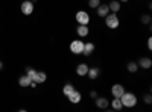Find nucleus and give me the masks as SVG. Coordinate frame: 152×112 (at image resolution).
<instances>
[{
  "instance_id": "f257e3e1",
  "label": "nucleus",
  "mask_w": 152,
  "mask_h": 112,
  "mask_svg": "<svg viewBox=\"0 0 152 112\" xmlns=\"http://www.w3.org/2000/svg\"><path fill=\"white\" fill-rule=\"evenodd\" d=\"M120 102H122L123 108L131 109V108H135V106H137L138 98H137V95H135L134 92H128V91H125V92L120 95Z\"/></svg>"
},
{
  "instance_id": "f03ea898",
  "label": "nucleus",
  "mask_w": 152,
  "mask_h": 112,
  "mask_svg": "<svg viewBox=\"0 0 152 112\" xmlns=\"http://www.w3.org/2000/svg\"><path fill=\"white\" fill-rule=\"evenodd\" d=\"M104 20H105V24H107L108 29H117L119 24H120V20H119L117 14H114V12H110L107 17H104Z\"/></svg>"
},
{
  "instance_id": "7ed1b4c3",
  "label": "nucleus",
  "mask_w": 152,
  "mask_h": 112,
  "mask_svg": "<svg viewBox=\"0 0 152 112\" xmlns=\"http://www.w3.org/2000/svg\"><path fill=\"white\" fill-rule=\"evenodd\" d=\"M82 50H84V41L81 38H76L70 43V52L73 55H82Z\"/></svg>"
},
{
  "instance_id": "20e7f679",
  "label": "nucleus",
  "mask_w": 152,
  "mask_h": 112,
  "mask_svg": "<svg viewBox=\"0 0 152 112\" xmlns=\"http://www.w3.org/2000/svg\"><path fill=\"white\" fill-rule=\"evenodd\" d=\"M75 18H76V23H78V24H90V20H91L90 18V14H88L87 11H84V9L76 12Z\"/></svg>"
},
{
  "instance_id": "39448f33",
  "label": "nucleus",
  "mask_w": 152,
  "mask_h": 112,
  "mask_svg": "<svg viewBox=\"0 0 152 112\" xmlns=\"http://www.w3.org/2000/svg\"><path fill=\"white\" fill-rule=\"evenodd\" d=\"M20 11L23 15H32L34 14V2L32 0H24V2H21Z\"/></svg>"
},
{
  "instance_id": "423d86ee",
  "label": "nucleus",
  "mask_w": 152,
  "mask_h": 112,
  "mask_svg": "<svg viewBox=\"0 0 152 112\" xmlns=\"http://www.w3.org/2000/svg\"><path fill=\"white\" fill-rule=\"evenodd\" d=\"M67 98H69V102H70L72 105H78V103L82 102V94H81L78 90H73V91L67 95Z\"/></svg>"
},
{
  "instance_id": "0eeeda50",
  "label": "nucleus",
  "mask_w": 152,
  "mask_h": 112,
  "mask_svg": "<svg viewBox=\"0 0 152 112\" xmlns=\"http://www.w3.org/2000/svg\"><path fill=\"white\" fill-rule=\"evenodd\" d=\"M76 33H78L79 38H87V36L90 35V27H88V24H78Z\"/></svg>"
},
{
  "instance_id": "6e6552de",
  "label": "nucleus",
  "mask_w": 152,
  "mask_h": 112,
  "mask_svg": "<svg viewBox=\"0 0 152 112\" xmlns=\"http://www.w3.org/2000/svg\"><path fill=\"white\" fill-rule=\"evenodd\" d=\"M125 92V86L122 85V83H114L113 86H111V94H113V97H117V98H120V95Z\"/></svg>"
},
{
  "instance_id": "1a4fd4ad",
  "label": "nucleus",
  "mask_w": 152,
  "mask_h": 112,
  "mask_svg": "<svg viewBox=\"0 0 152 112\" xmlns=\"http://www.w3.org/2000/svg\"><path fill=\"white\" fill-rule=\"evenodd\" d=\"M137 65H138V68L149 70V68L152 67V59H151V58H148V56H143V58H140V59H138Z\"/></svg>"
},
{
  "instance_id": "9d476101",
  "label": "nucleus",
  "mask_w": 152,
  "mask_h": 112,
  "mask_svg": "<svg viewBox=\"0 0 152 112\" xmlns=\"http://www.w3.org/2000/svg\"><path fill=\"white\" fill-rule=\"evenodd\" d=\"M94 50H96L94 43H91V41L84 43V50H82V55H84V56H91V55L94 53Z\"/></svg>"
},
{
  "instance_id": "9b49d317",
  "label": "nucleus",
  "mask_w": 152,
  "mask_h": 112,
  "mask_svg": "<svg viewBox=\"0 0 152 112\" xmlns=\"http://www.w3.org/2000/svg\"><path fill=\"white\" fill-rule=\"evenodd\" d=\"M94 105L99 108V109H107L108 106H110V100H108V98L107 97H96L94 98Z\"/></svg>"
},
{
  "instance_id": "f8f14e48",
  "label": "nucleus",
  "mask_w": 152,
  "mask_h": 112,
  "mask_svg": "<svg viewBox=\"0 0 152 112\" xmlns=\"http://www.w3.org/2000/svg\"><path fill=\"white\" fill-rule=\"evenodd\" d=\"M88 67L85 62H81V64H78V67H76V74H78L79 77H84V76H87V73H88Z\"/></svg>"
},
{
  "instance_id": "ddd939ff",
  "label": "nucleus",
  "mask_w": 152,
  "mask_h": 112,
  "mask_svg": "<svg viewBox=\"0 0 152 112\" xmlns=\"http://www.w3.org/2000/svg\"><path fill=\"white\" fill-rule=\"evenodd\" d=\"M96 12H97V15L99 17H107L108 14H110V8H108V5H104V3H100L97 8H96Z\"/></svg>"
},
{
  "instance_id": "4468645a",
  "label": "nucleus",
  "mask_w": 152,
  "mask_h": 112,
  "mask_svg": "<svg viewBox=\"0 0 152 112\" xmlns=\"http://www.w3.org/2000/svg\"><path fill=\"white\" fill-rule=\"evenodd\" d=\"M31 83H32V80H31V77L28 76V74H23V76L18 77V85L21 86V88H28V86H31Z\"/></svg>"
},
{
  "instance_id": "2eb2a0df",
  "label": "nucleus",
  "mask_w": 152,
  "mask_h": 112,
  "mask_svg": "<svg viewBox=\"0 0 152 112\" xmlns=\"http://www.w3.org/2000/svg\"><path fill=\"white\" fill-rule=\"evenodd\" d=\"M99 74H100V70L97 67H91V68H88V73H87V77L90 79V80H96L99 77Z\"/></svg>"
},
{
  "instance_id": "dca6fc26",
  "label": "nucleus",
  "mask_w": 152,
  "mask_h": 112,
  "mask_svg": "<svg viewBox=\"0 0 152 112\" xmlns=\"http://www.w3.org/2000/svg\"><path fill=\"white\" fill-rule=\"evenodd\" d=\"M108 8H110V12H114V14H117V12L120 11V8H122V5H120L119 0H111L110 5H108Z\"/></svg>"
},
{
  "instance_id": "f3484780",
  "label": "nucleus",
  "mask_w": 152,
  "mask_h": 112,
  "mask_svg": "<svg viewBox=\"0 0 152 112\" xmlns=\"http://www.w3.org/2000/svg\"><path fill=\"white\" fill-rule=\"evenodd\" d=\"M46 80H47V74L44 71H37V76H35L34 82L38 85V83H44Z\"/></svg>"
},
{
  "instance_id": "a211bd4d",
  "label": "nucleus",
  "mask_w": 152,
  "mask_h": 112,
  "mask_svg": "<svg viewBox=\"0 0 152 112\" xmlns=\"http://www.w3.org/2000/svg\"><path fill=\"white\" fill-rule=\"evenodd\" d=\"M110 106H111L114 111H120V109H123V105H122V102H120V98H117V97H114L113 100L110 102Z\"/></svg>"
},
{
  "instance_id": "6ab92c4d",
  "label": "nucleus",
  "mask_w": 152,
  "mask_h": 112,
  "mask_svg": "<svg viewBox=\"0 0 152 112\" xmlns=\"http://www.w3.org/2000/svg\"><path fill=\"white\" fill-rule=\"evenodd\" d=\"M73 90H75L73 83H66L64 86H62V94H64V95L67 97V95H69V94H70V92H72Z\"/></svg>"
},
{
  "instance_id": "aec40b11",
  "label": "nucleus",
  "mask_w": 152,
  "mask_h": 112,
  "mask_svg": "<svg viewBox=\"0 0 152 112\" xmlns=\"http://www.w3.org/2000/svg\"><path fill=\"white\" fill-rule=\"evenodd\" d=\"M126 70H128L129 73H137V70H138V65H137V62H134V61L128 62V65H126Z\"/></svg>"
},
{
  "instance_id": "412c9836",
  "label": "nucleus",
  "mask_w": 152,
  "mask_h": 112,
  "mask_svg": "<svg viewBox=\"0 0 152 112\" xmlns=\"http://www.w3.org/2000/svg\"><path fill=\"white\" fill-rule=\"evenodd\" d=\"M26 74L31 77V80H34L35 76H37V70H34L32 67H28V68H26Z\"/></svg>"
},
{
  "instance_id": "4be33fe9",
  "label": "nucleus",
  "mask_w": 152,
  "mask_h": 112,
  "mask_svg": "<svg viewBox=\"0 0 152 112\" xmlns=\"http://www.w3.org/2000/svg\"><path fill=\"white\" fill-rule=\"evenodd\" d=\"M99 5H100V0H88V6L91 9H96Z\"/></svg>"
},
{
  "instance_id": "5701e85b",
  "label": "nucleus",
  "mask_w": 152,
  "mask_h": 112,
  "mask_svg": "<svg viewBox=\"0 0 152 112\" xmlns=\"http://www.w3.org/2000/svg\"><path fill=\"white\" fill-rule=\"evenodd\" d=\"M140 21H142L143 24H149V23H151V15H149V14H145V15H142Z\"/></svg>"
},
{
  "instance_id": "b1692460",
  "label": "nucleus",
  "mask_w": 152,
  "mask_h": 112,
  "mask_svg": "<svg viewBox=\"0 0 152 112\" xmlns=\"http://www.w3.org/2000/svg\"><path fill=\"white\" fill-rule=\"evenodd\" d=\"M143 100H145L146 105H151V103H152V95H151V94H146V95L143 97Z\"/></svg>"
},
{
  "instance_id": "393cba45",
  "label": "nucleus",
  "mask_w": 152,
  "mask_h": 112,
  "mask_svg": "<svg viewBox=\"0 0 152 112\" xmlns=\"http://www.w3.org/2000/svg\"><path fill=\"white\" fill-rule=\"evenodd\" d=\"M148 50H152V38H148Z\"/></svg>"
},
{
  "instance_id": "a878e982",
  "label": "nucleus",
  "mask_w": 152,
  "mask_h": 112,
  "mask_svg": "<svg viewBox=\"0 0 152 112\" xmlns=\"http://www.w3.org/2000/svg\"><path fill=\"white\" fill-rule=\"evenodd\" d=\"M90 97H91V98H96V97H97V92H96V91H91V92H90Z\"/></svg>"
},
{
  "instance_id": "bb28decb",
  "label": "nucleus",
  "mask_w": 152,
  "mask_h": 112,
  "mask_svg": "<svg viewBox=\"0 0 152 112\" xmlns=\"http://www.w3.org/2000/svg\"><path fill=\"white\" fill-rule=\"evenodd\" d=\"M120 3H126V2H129V0H119Z\"/></svg>"
},
{
  "instance_id": "cd10ccee",
  "label": "nucleus",
  "mask_w": 152,
  "mask_h": 112,
  "mask_svg": "<svg viewBox=\"0 0 152 112\" xmlns=\"http://www.w3.org/2000/svg\"><path fill=\"white\" fill-rule=\"evenodd\" d=\"M3 68V64H2V61H0V70H2Z\"/></svg>"
}]
</instances>
